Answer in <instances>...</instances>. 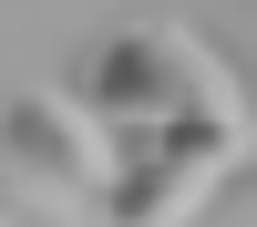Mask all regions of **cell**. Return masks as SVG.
<instances>
[{
    "mask_svg": "<svg viewBox=\"0 0 257 227\" xmlns=\"http://www.w3.org/2000/svg\"><path fill=\"white\" fill-rule=\"evenodd\" d=\"M196 93H226V72H216V52H206L175 11L113 21V31L93 41V62H82V83H72V103L103 134H155V124L175 114V103H196Z\"/></svg>",
    "mask_w": 257,
    "mask_h": 227,
    "instance_id": "cell-1",
    "label": "cell"
},
{
    "mask_svg": "<svg viewBox=\"0 0 257 227\" xmlns=\"http://www.w3.org/2000/svg\"><path fill=\"white\" fill-rule=\"evenodd\" d=\"M0 155H11L21 176L41 186V196H62V206H93L123 144L103 134V124L82 114L72 93H52V83H31V93H11V103H0Z\"/></svg>",
    "mask_w": 257,
    "mask_h": 227,
    "instance_id": "cell-2",
    "label": "cell"
},
{
    "mask_svg": "<svg viewBox=\"0 0 257 227\" xmlns=\"http://www.w3.org/2000/svg\"><path fill=\"white\" fill-rule=\"evenodd\" d=\"M216 186L237 196L247 165H237V176H206V165H175V155H155V144H134V155H113L93 217H103V227H185V217H206V196H216Z\"/></svg>",
    "mask_w": 257,
    "mask_h": 227,
    "instance_id": "cell-3",
    "label": "cell"
}]
</instances>
